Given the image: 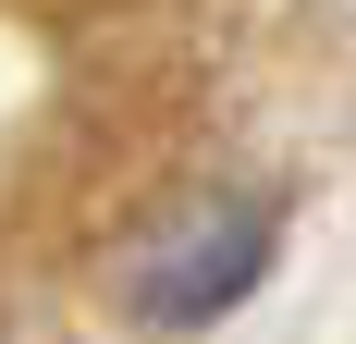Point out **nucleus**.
I'll return each mask as SVG.
<instances>
[{
	"mask_svg": "<svg viewBox=\"0 0 356 344\" xmlns=\"http://www.w3.org/2000/svg\"><path fill=\"white\" fill-rule=\"evenodd\" d=\"M270 246H283V209L246 197V185H209V197H172L160 221H147L136 246H123V308L147 320V332H197V320L246 308L258 271H270Z\"/></svg>",
	"mask_w": 356,
	"mask_h": 344,
	"instance_id": "obj_1",
	"label": "nucleus"
}]
</instances>
